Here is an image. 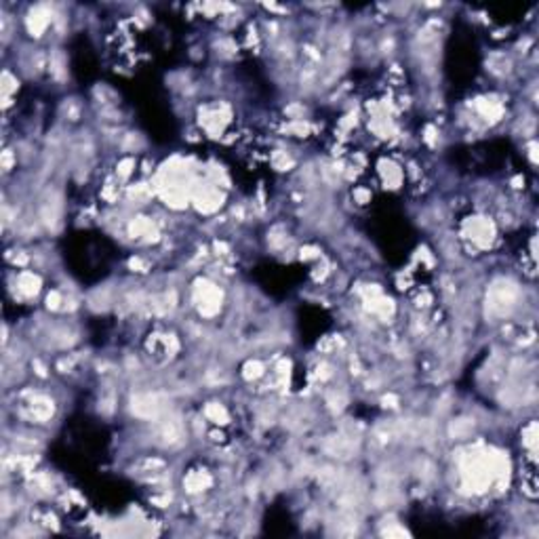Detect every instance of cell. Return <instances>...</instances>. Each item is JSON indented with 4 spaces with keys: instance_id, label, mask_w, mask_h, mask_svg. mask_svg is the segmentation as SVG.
<instances>
[{
    "instance_id": "cell-6",
    "label": "cell",
    "mask_w": 539,
    "mask_h": 539,
    "mask_svg": "<svg viewBox=\"0 0 539 539\" xmlns=\"http://www.w3.org/2000/svg\"><path fill=\"white\" fill-rule=\"evenodd\" d=\"M261 364L259 362H249L247 366H245V377L247 379H255V377H259L261 375Z\"/></svg>"
},
{
    "instance_id": "cell-9",
    "label": "cell",
    "mask_w": 539,
    "mask_h": 539,
    "mask_svg": "<svg viewBox=\"0 0 539 539\" xmlns=\"http://www.w3.org/2000/svg\"><path fill=\"white\" fill-rule=\"evenodd\" d=\"M3 164H5V171H9V169H11V164H13V156H11V152H5V156H3Z\"/></svg>"
},
{
    "instance_id": "cell-5",
    "label": "cell",
    "mask_w": 539,
    "mask_h": 539,
    "mask_svg": "<svg viewBox=\"0 0 539 539\" xmlns=\"http://www.w3.org/2000/svg\"><path fill=\"white\" fill-rule=\"evenodd\" d=\"M209 476H205V474H192L188 480H186V487H188V491H203L207 485H209Z\"/></svg>"
},
{
    "instance_id": "cell-1",
    "label": "cell",
    "mask_w": 539,
    "mask_h": 539,
    "mask_svg": "<svg viewBox=\"0 0 539 539\" xmlns=\"http://www.w3.org/2000/svg\"><path fill=\"white\" fill-rule=\"evenodd\" d=\"M493 236V228H491V223L485 221V219H474L470 223V238L474 240V243L478 245H487L489 240Z\"/></svg>"
},
{
    "instance_id": "cell-4",
    "label": "cell",
    "mask_w": 539,
    "mask_h": 539,
    "mask_svg": "<svg viewBox=\"0 0 539 539\" xmlns=\"http://www.w3.org/2000/svg\"><path fill=\"white\" fill-rule=\"evenodd\" d=\"M205 413H207V417H209L213 423H228V413H225V409L219 407V405H215V402L209 405Z\"/></svg>"
},
{
    "instance_id": "cell-3",
    "label": "cell",
    "mask_w": 539,
    "mask_h": 539,
    "mask_svg": "<svg viewBox=\"0 0 539 539\" xmlns=\"http://www.w3.org/2000/svg\"><path fill=\"white\" fill-rule=\"evenodd\" d=\"M38 287H40V280H38V276H34L32 272H23V274L19 276V280H17V289H19L23 295H27V297L36 295V293H38Z\"/></svg>"
},
{
    "instance_id": "cell-8",
    "label": "cell",
    "mask_w": 539,
    "mask_h": 539,
    "mask_svg": "<svg viewBox=\"0 0 539 539\" xmlns=\"http://www.w3.org/2000/svg\"><path fill=\"white\" fill-rule=\"evenodd\" d=\"M354 196L358 198V203H360V205H364V203L368 200V198H371V194H368L366 190H356V192H354Z\"/></svg>"
},
{
    "instance_id": "cell-2",
    "label": "cell",
    "mask_w": 539,
    "mask_h": 539,
    "mask_svg": "<svg viewBox=\"0 0 539 539\" xmlns=\"http://www.w3.org/2000/svg\"><path fill=\"white\" fill-rule=\"evenodd\" d=\"M49 13H45L42 9H36L30 13V17H27V30H30L34 36H40L45 32V27L49 25Z\"/></svg>"
},
{
    "instance_id": "cell-7",
    "label": "cell",
    "mask_w": 539,
    "mask_h": 539,
    "mask_svg": "<svg viewBox=\"0 0 539 539\" xmlns=\"http://www.w3.org/2000/svg\"><path fill=\"white\" fill-rule=\"evenodd\" d=\"M274 164H276V169H280V171H285L287 166L293 164V160L289 158V156H287L285 152H278V154L274 156Z\"/></svg>"
}]
</instances>
